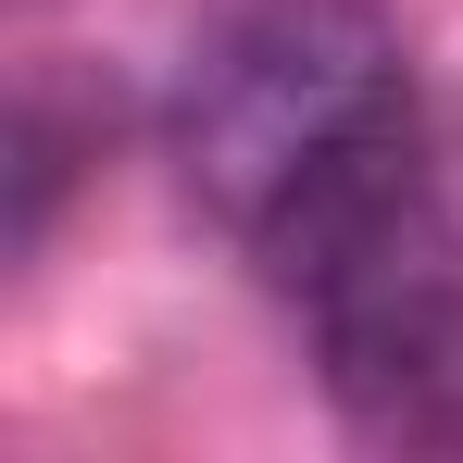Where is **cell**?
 Masks as SVG:
<instances>
[{"label":"cell","instance_id":"2","mask_svg":"<svg viewBox=\"0 0 463 463\" xmlns=\"http://www.w3.org/2000/svg\"><path fill=\"white\" fill-rule=\"evenodd\" d=\"M313 338L326 401L388 451H463V213L451 188H401L388 213L326 238L301 276H276Z\"/></svg>","mask_w":463,"mask_h":463},{"label":"cell","instance_id":"1","mask_svg":"<svg viewBox=\"0 0 463 463\" xmlns=\"http://www.w3.org/2000/svg\"><path fill=\"white\" fill-rule=\"evenodd\" d=\"M163 151L263 276H301L326 238L439 175L413 51L376 0H213L163 100Z\"/></svg>","mask_w":463,"mask_h":463}]
</instances>
